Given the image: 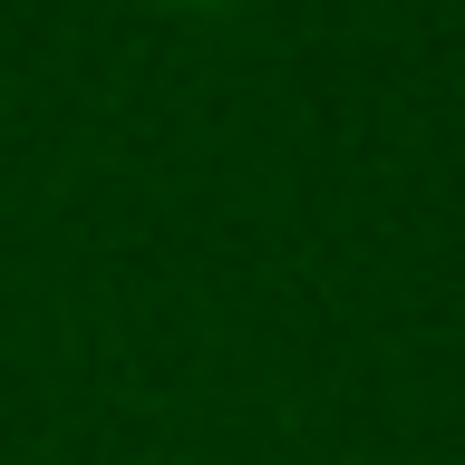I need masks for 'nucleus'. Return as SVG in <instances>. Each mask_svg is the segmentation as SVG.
I'll return each instance as SVG.
<instances>
[{
    "instance_id": "f257e3e1",
    "label": "nucleus",
    "mask_w": 465,
    "mask_h": 465,
    "mask_svg": "<svg viewBox=\"0 0 465 465\" xmlns=\"http://www.w3.org/2000/svg\"><path fill=\"white\" fill-rule=\"evenodd\" d=\"M155 10H213V0H155Z\"/></svg>"
}]
</instances>
